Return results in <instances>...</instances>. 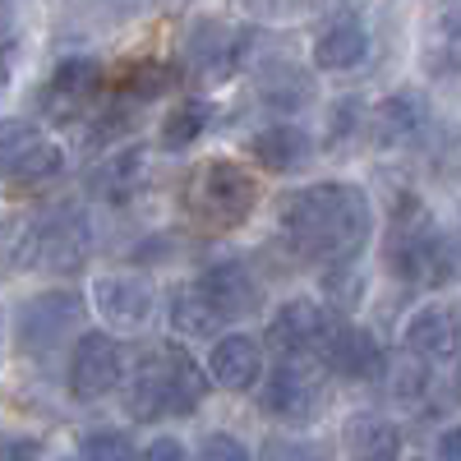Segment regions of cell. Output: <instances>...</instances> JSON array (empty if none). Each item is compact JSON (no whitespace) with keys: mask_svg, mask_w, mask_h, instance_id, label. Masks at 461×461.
I'll return each mask as SVG.
<instances>
[{"mask_svg":"<svg viewBox=\"0 0 461 461\" xmlns=\"http://www.w3.org/2000/svg\"><path fill=\"white\" fill-rule=\"evenodd\" d=\"M277 226L300 258L337 267V263H356V254L369 245L374 208L360 185L323 180V185L291 189L277 203Z\"/></svg>","mask_w":461,"mask_h":461,"instance_id":"1","label":"cell"},{"mask_svg":"<svg viewBox=\"0 0 461 461\" xmlns=\"http://www.w3.org/2000/svg\"><path fill=\"white\" fill-rule=\"evenodd\" d=\"M208 374L199 360L185 351L180 341H158L134 360L130 383H125V411L139 425H158V420H180L194 415L208 397Z\"/></svg>","mask_w":461,"mask_h":461,"instance_id":"2","label":"cell"},{"mask_svg":"<svg viewBox=\"0 0 461 461\" xmlns=\"http://www.w3.org/2000/svg\"><path fill=\"white\" fill-rule=\"evenodd\" d=\"M388 267L411 286H447L456 277V245L438 236L425 203L402 199L388 230Z\"/></svg>","mask_w":461,"mask_h":461,"instance_id":"3","label":"cell"},{"mask_svg":"<svg viewBox=\"0 0 461 461\" xmlns=\"http://www.w3.org/2000/svg\"><path fill=\"white\" fill-rule=\"evenodd\" d=\"M180 203L199 226L230 230V226H245L249 212L258 208V180L230 158H208L185 176Z\"/></svg>","mask_w":461,"mask_h":461,"instance_id":"4","label":"cell"},{"mask_svg":"<svg viewBox=\"0 0 461 461\" xmlns=\"http://www.w3.org/2000/svg\"><path fill=\"white\" fill-rule=\"evenodd\" d=\"M93 254V226L84 208H47L37 217L23 240H19V267H32V273H51V277H74Z\"/></svg>","mask_w":461,"mask_h":461,"instance_id":"5","label":"cell"},{"mask_svg":"<svg viewBox=\"0 0 461 461\" xmlns=\"http://www.w3.org/2000/svg\"><path fill=\"white\" fill-rule=\"evenodd\" d=\"M84 291H37L19 304V319H14V346L19 356L28 360H42L56 356L60 346L84 328Z\"/></svg>","mask_w":461,"mask_h":461,"instance_id":"6","label":"cell"},{"mask_svg":"<svg viewBox=\"0 0 461 461\" xmlns=\"http://www.w3.org/2000/svg\"><path fill=\"white\" fill-rule=\"evenodd\" d=\"M323 378L328 365L319 356H277L258 388V411L282 425H304L323 411Z\"/></svg>","mask_w":461,"mask_h":461,"instance_id":"7","label":"cell"},{"mask_svg":"<svg viewBox=\"0 0 461 461\" xmlns=\"http://www.w3.org/2000/svg\"><path fill=\"white\" fill-rule=\"evenodd\" d=\"M254 51V28L249 23H226V19H194L185 32V60L199 79H226L236 74Z\"/></svg>","mask_w":461,"mask_h":461,"instance_id":"8","label":"cell"},{"mask_svg":"<svg viewBox=\"0 0 461 461\" xmlns=\"http://www.w3.org/2000/svg\"><path fill=\"white\" fill-rule=\"evenodd\" d=\"M125 356L111 332H79L69 351V397L74 402H102L121 388Z\"/></svg>","mask_w":461,"mask_h":461,"instance_id":"9","label":"cell"},{"mask_svg":"<svg viewBox=\"0 0 461 461\" xmlns=\"http://www.w3.org/2000/svg\"><path fill=\"white\" fill-rule=\"evenodd\" d=\"M102 88H106V74L102 60L93 56H69L51 69V79L42 84V106L51 121H84L88 111L102 106Z\"/></svg>","mask_w":461,"mask_h":461,"instance_id":"10","label":"cell"},{"mask_svg":"<svg viewBox=\"0 0 461 461\" xmlns=\"http://www.w3.org/2000/svg\"><path fill=\"white\" fill-rule=\"evenodd\" d=\"M332 323H337V319L323 310L319 300L295 295V300L277 304L273 323H267V341H273L277 356H319L323 341H328V332H332Z\"/></svg>","mask_w":461,"mask_h":461,"instance_id":"11","label":"cell"},{"mask_svg":"<svg viewBox=\"0 0 461 461\" xmlns=\"http://www.w3.org/2000/svg\"><path fill=\"white\" fill-rule=\"evenodd\" d=\"M406 351L415 360H452L461 351V310L452 304H425V310H415L411 323H406Z\"/></svg>","mask_w":461,"mask_h":461,"instance_id":"12","label":"cell"},{"mask_svg":"<svg viewBox=\"0 0 461 461\" xmlns=\"http://www.w3.org/2000/svg\"><path fill=\"white\" fill-rule=\"evenodd\" d=\"M319 360L332 374H341V378H374V374H383V351H378L374 332L360 328V323H341V319L332 323Z\"/></svg>","mask_w":461,"mask_h":461,"instance_id":"13","label":"cell"},{"mask_svg":"<svg viewBox=\"0 0 461 461\" xmlns=\"http://www.w3.org/2000/svg\"><path fill=\"white\" fill-rule=\"evenodd\" d=\"M208 378L226 393H249L254 383L263 378V346L249 332H230L212 341V356H208Z\"/></svg>","mask_w":461,"mask_h":461,"instance_id":"14","label":"cell"},{"mask_svg":"<svg viewBox=\"0 0 461 461\" xmlns=\"http://www.w3.org/2000/svg\"><path fill=\"white\" fill-rule=\"evenodd\" d=\"M420 65L429 79H456L461 74V0H443L429 14L420 37Z\"/></svg>","mask_w":461,"mask_h":461,"instance_id":"15","label":"cell"},{"mask_svg":"<svg viewBox=\"0 0 461 461\" xmlns=\"http://www.w3.org/2000/svg\"><path fill=\"white\" fill-rule=\"evenodd\" d=\"M194 282L208 291V300L226 319H245V314L258 310V282H254V273L240 258H217L212 267H203Z\"/></svg>","mask_w":461,"mask_h":461,"instance_id":"16","label":"cell"},{"mask_svg":"<svg viewBox=\"0 0 461 461\" xmlns=\"http://www.w3.org/2000/svg\"><path fill=\"white\" fill-rule=\"evenodd\" d=\"M365 56H369V28H365L360 14H337L314 37V65L328 69V74L356 69V65H365Z\"/></svg>","mask_w":461,"mask_h":461,"instance_id":"17","label":"cell"},{"mask_svg":"<svg viewBox=\"0 0 461 461\" xmlns=\"http://www.w3.org/2000/svg\"><path fill=\"white\" fill-rule=\"evenodd\" d=\"M97 310L115 328H143L152 319V286L143 277H97Z\"/></svg>","mask_w":461,"mask_h":461,"instance_id":"18","label":"cell"},{"mask_svg":"<svg viewBox=\"0 0 461 461\" xmlns=\"http://www.w3.org/2000/svg\"><path fill=\"white\" fill-rule=\"evenodd\" d=\"M425 125H429L425 97L411 93V88H402V93H393V97L378 102V111H374V143H383V148L411 143V139L425 134Z\"/></svg>","mask_w":461,"mask_h":461,"instance_id":"19","label":"cell"},{"mask_svg":"<svg viewBox=\"0 0 461 461\" xmlns=\"http://www.w3.org/2000/svg\"><path fill=\"white\" fill-rule=\"evenodd\" d=\"M346 456L351 461H397L402 429L383 415H351L346 420Z\"/></svg>","mask_w":461,"mask_h":461,"instance_id":"20","label":"cell"},{"mask_svg":"<svg viewBox=\"0 0 461 461\" xmlns=\"http://www.w3.org/2000/svg\"><path fill=\"white\" fill-rule=\"evenodd\" d=\"M249 148H254L258 167H267L273 176H291L295 167L310 162V134L295 130V125H267V130L254 134Z\"/></svg>","mask_w":461,"mask_h":461,"instance_id":"21","label":"cell"},{"mask_svg":"<svg viewBox=\"0 0 461 461\" xmlns=\"http://www.w3.org/2000/svg\"><path fill=\"white\" fill-rule=\"evenodd\" d=\"M167 319L176 323V332H180V337H212V332L226 323V314L208 300V291H203L199 282H185V286H176V291H171Z\"/></svg>","mask_w":461,"mask_h":461,"instance_id":"22","label":"cell"},{"mask_svg":"<svg viewBox=\"0 0 461 461\" xmlns=\"http://www.w3.org/2000/svg\"><path fill=\"white\" fill-rule=\"evenodd\" d=\"M88 185L97 189L102 199L125 203L134 189L148 185V148H125V152H115L106 167H97V171L88 176Z\"/></svg>","mask_w":461,"mask_h":461,"instance_id":"23","label":"cell"},{"mask_svg":"<svg viewBox=\"0 0 461 461\" xmlns=\"http://www.w3.org/2000/svg\"><path fill=\"white\" fill-rule=\"evenodd\" d=\"M258 93H263L267 106L295 111V106H310L314 84H310V74H304L300 65H291V60H273V65L258 74Z\"/></svg>","mask_w":461,"mask_h":461,"instance_id":"24","label":"cell"},{"mask_svg":"<svg viewBox=\"0 0 461 461\" xmlns=\"http://www.w3.org/2000/svg\"><path fill=\"white\" fill-rule=\"evenodd\" d=\"M208 121H212V102H208V97H185V102H176V106L167 111V121H162V148H171V152L189 148V143L208 130Z\"/></svg>","mask_w":461,"mask_h":461,"instance_id":"25","label":"cell"},{"mask_svg":"<svg viewBox=\"0 0 461 461\" xmlns=\"http://www.w3.org/2000/svg\"><path fill=\"white\" fill-rule=\"evenodd\" d=\"M176 79H180V74H176L171 65L143 60V65H134V69L125 74V79H121L115 97H125L130 106H143V102H158L162 93H171V88H176Z\"/></svg>","mask_w":461,"mask_h":461,"instance_id":"26","label":"cell"},{"mask_svg":"<svg viewBox=\"0 0 461 461\" xmlns=\"http://www.w3.org/2000/svg\"><path fill=\"white\" fill-rule=\"evenodd\" d=\"M60 167H65V152H60L51 139L37 134V139L23 148V158L14 162L10 180H19V185H37V180H51V176H60Z\"/></svg>","mask_w":461,"mask_h":461,"instance_id":"27","label":"cell"},{"mask_svg":"<svg viewBox=\"0 0 461 461\" xmlns=\"http://www.w3.org/2000/svg\"><path fill=\"white\" fill-rule=\"evenodd\" d=\"M79 456L84 461H139L130 434H121V429H88L79 438Z\"/></svg>","mask_w":461,"mask_h":461,"instance_id":"28","label":"cell"},{"mask_svg":"<svg viewBox=\"0 0 461 461\" xmlns=\"http://www.w3.org/2000/svg\"><path fill=\"white\" fill-rule=\"evenodd\" d=\"M32 139H37V130L23 125V121H5V125H0V180H10L14 162L23 158V148H28Z\"/></svg>","mask_w":461,"mask_h":461,"instance_id":"29","label":"cell"},{"mask_svg":"<svg viewBox=\"0 0 461 461\" xmlns=\"http://www.w3.org/2000/svg\"><path fill=\"white\" fill-rule=\"evenodd\" d=\"M199 461H254V456H249V447H245L236 434L212 429V434L199 443Z\"/></svg>","mask_w":461,"mask_h":461,"instance_id":"30","label":"cell"},{"mask_svg":"<svg viewBox=\"0 0 461 461\" xmlns=\"http://www.w3.org/2000/svg\"><path fill=\"white\" fill-rule=\"evenodd\" d=\"M42 456H47V443L42 438L0 429V461H42Z\"/></svg>","mask_w":461,"mask_h":461,"instance_id":"31","label":"cell"},{"mask_svg":"<svg viewBox=\"0 0 461 461\" xmlns=\"http://www.w3.org/2000/svg\"><path fill=\"white\" fill-rule=\"evenodd\" d=\"M143 461H194V456H189V447L180 438L162 434V438H152V447L143 452Z\"/></svg>","mask_w":461,"mask_h":461,"instance_id":"32","label":"cell"},{"mask_svg":"<svg viewBox=\"0 0 461 461\" xmlns=\"http://www.w3.org/2000/svg\"><path fill=\"white\" fill-rule=\"evenodd\" d=\"M438 461H461V425H452V429L438 438Z\"/></svg>","mask_w":461,"mask_h":461,"instance_id":"33","label":"cell"},{"mask_svg":"<svg viewBox=\"0 0 461 461\" xmlns=\"http://www.w3.org/2000/svg\"><path fill=\"white\" fill-rule=\"evenodd\" d=\"M10 84V65H5V51H0V88Z\"/></svg>","mask_w":461,"mask_h":461,"instance_id":"34","label":"cell"},{"mask_svg":"<svg viewBox=\"0 0 461 461\" xmlns=\"http://www.w3.org/2000/svg\"><path fill=\"white\" fill-rule=\"evenodd\" d=\"M5 10H10V0H0V28H5Z\"/></svg>","mask_w":461,"mask_h":461,"instance_id":"35","label":"cell"}]
</instances>
